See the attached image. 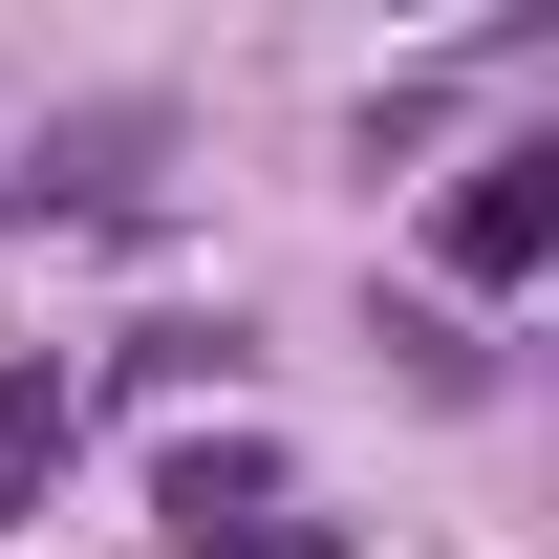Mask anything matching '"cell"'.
I'll return each instance as SVG.
<instances>
[{"label":"cell","instance_id":"6da1fadb","mask_svg":"<svg viewBox=\"0 0 559 559\" xmlns=\"http://www.w3.org/2000/svg\"><path fill=\"white\" fill-rule=\"evenodd\" d=\"M430 259L474 280V301L559 280V151H538V130H516V151H474V173H452V215H430Z\"/></svg>","mask_w":559,"mask_h":559},{"label":"cell","instance_id":"7a4b0ae2","mask_svg":"<svg viewBox=\"0 0 559 559\" xmlns=\"http://www.w3.org/2000/svg\"><path fill=\"white\" fill-rule=\"evenodd\" d=\"M66 430H86V388H66V366H0V538L44 516V474H66Z\"/></svg>","mask_w":559,"mask_h":559},{"label":"cell","instance_id":"3957f363","mask_svg":"<svg viewBox=\"0 0 559 559\" xmlns=\"http://www.w3.org/2000/svg\"><path fill=\"white\" fill-rule=\"evenodd\" d=\"M130 151H151L130 108H86V130L44 151V173H22V215H130Z\"/></svg>","mask_w":559,"mask_h":559},{"label":"cell","instance_id":"277c9868","mask_svg":"<svg viewBox=\"0 0 559 559\" xmlns=\"http://www.w3.org/2000/svg\"><path fill=\"white\" fill-rule=\"evenodd\" d=\"M130 388H237V323H130Z\"/></svg>","mask_w":559,"mask_h":559}]
</instances>
